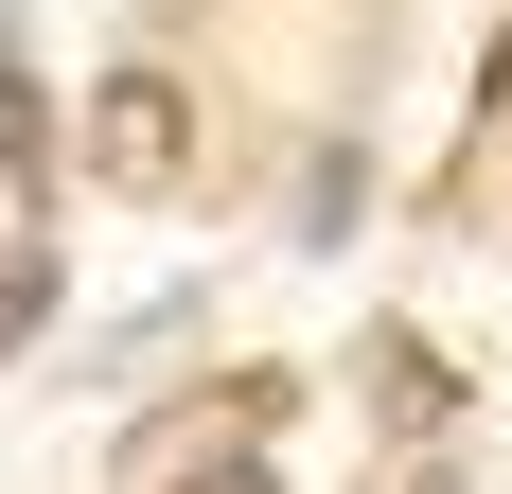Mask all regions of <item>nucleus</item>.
Returning a JSON list of instances; mask_svg holds the SVG:
<instances>
[{"label":"nucleus","instance_id":"1","mask_svg":"<svg viewBox=\"0 0 512 494\" xmlns=\"http://www.w3.org/2000/svg\"><path fill=\"white\" fill-rule=\"evenodd\" d=\"M106 159H124V177H142V159H177V106H159V89H124V106H106Z\"/></svg>","mask_w":512,"mask_h":494},{"label":"nucleus","instance_id":"2","mask_svg":"<svg viewBox=\"0 0 512 494\" xmlns=\"http://www.w3.org/2000/svg\"><path fill=\"white\" fill-rule=\"evenodd\" d=\"M36 318H53V265H36V247H0V353L36 336Z\"/></svg>","mask_w":512,"mask_h":494},{"label":"nucleus","instance_id":"3","mask_svg":"<svg viewBox=\"0 0 512 494\" xmlns=\"http://www.w3.org/2000/svg\"><path fill=\"white\" fill-rule=\"evenodd\" d=\"M0 159H36V89H18V71H0Z\"/></svg>","mask_w":512,"mask_h":494},{"label":"nucleus","instance_id":"4","mask_svg":"<svg viewBox=\"0 0 512 494\" xmlns=\"http://www.w3.org/2000/svg\"><path fill=\"white\" fill-rule=\"evenodd\" d=\"M195 494H283V477H265V459H212V477H195Z\"/></svg>","mask_w":512,"mask_h":494},{"label":"nucleus","instance_id":"5","mask_svg":"<svg viewBox=\"0 0 512 494\" xmlns=\"http://www.w3.org/2000/svg\"><path fill=\"white\" fill-rule=\"evenodd\" d=\"M495 106H512V36H495Z\"/></svg>","mask_w":512,"mask_h":494}]
</instances>
